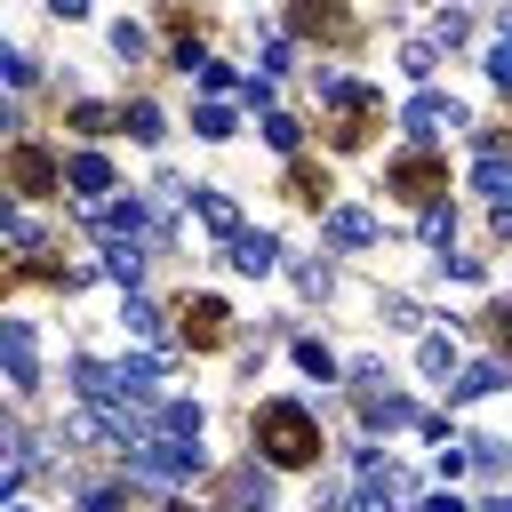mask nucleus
<instances>
[{"instance_id":"nucleus-1","label":"nucleus","mask_w":512,"mask_h":512,"mask_svg":"<svg viewBox=\"0 0 512 512\" xmlns=\"http://www.w3.org/2000/svg\"><path fill=\"white\" fill-rule=\"evenodd\" d=\"M248 440H256V456L272 464V472H304V464H320V416L304 408V400H264L256 408V424H248Z\"/></svg>"},{"instance_id":"nucleus-2","label":"nucleus","mask_w":512,"mask_h":512,"mask_svg":"<svg viewBox=\"0 0 512 512\" xmlns=\"http://www.w3.org/2000/svg\"><path fill=\"white\" fill-rule=\"evenodd\" d=\"M320 88H328V104H336V120H328V144H336V152L368 144V128L384 120V96H376V88H352V80H320Z\"/></svg>"},{"instance_id":"nucleus-3","label":"nucleus","mask_w":512,"mask_h":512,"mask_svg":"<svg viewBox=\"0 0 512 512\" xmlns=\"http://www.w3.org/2000/svg\"><path fill=\"white\" fill-rule=\"evenodd\" d=\"M128 464H136L144 480H192V472H200V440H184V432H144V440H128Z\"/></svg>"},{"instance_id":"nucleus-4","label":"nucleus","mask_w":512,"mask_h":512,"mask_svg":"<svg viewBox=\"0 0 512 512\" xmlns=\"http://www.w3.org/2000/svg\"><path fill=\"white\" fill-rule=\"evenodd\" d=\"M56 184H64V160H56L48 144H32V136L8 144V192H16V200H48Z\"/></svg>"},{"instance_id":"nucleus-5","label":"nucleus","mask_w":512,"mask_h":512,"mask_svg":"<svg viewBox=\"0 0 512 512\" xmlns=\"http://www.w3.org/2000/svg\"><path fill=\"white\" fill-rule=\"evenodd\" d=\"M384 192H400V200L432 208V200L448 192V160H440V152H400V160L384 168Z\"/></svg>"},{"instance_id":"nucleus-6","label":"nucleus","mask_w":512,"mask_h":512,"mask_svg":"<svg viewBox=\"0 0 512 512\" xmlns=\"http://www.w3.org/2000/svg\"><path fill=\"white\" fill-rule=\"evenodd\" d=\"M176 336L192 344V352H216L224 336H232V312H224V296H176Z\"/></svg>"},{"instance_id":"nucleus-7","label":"nucleus","mask_w":512,"mask_h":512,"mask_svg":"<svg viewBox=\"0 0 512 512\" xmlns=\"http://www.w3.org/2000/svg\"><path fill=\"white\" fill-rule=\"evenodd\" d=\"M400 504H408V472L384 464V456H368L360 464V488H352V512H400Z\"/></svg>"},{"instance_id":"nucleus-8","label":"nucleus","mask_w":512,"mask_h":512,"mask_svg":"<svg viewBox=\"0 0 512 512\" xmlns=\"http://www.w3.org/2000/svg\"><path fill=\"white\" fill-rule=\"evenodd\" d=\"M288 32H296V40H352V16H344L336 0H296V8H288Z\"/></svg>"},{"instance_id":"nucleus-9","label":"nucleus","mask_w":512,"mask_h":512,"mask_svg":"<svg viewBox=\"0 0 512 512\" xmlns=\"http://www.w3.org/2000/svg\"><path fill=\"white\" fill-rule=\"evenodd\" d=\"M416 136H448V128H464V104L456 96H440V88H424V96H408V112H400Z\"/></svg>"},{"instance_id":"nucleus-10","label":"nucleus","mask_w":512,"mask_h":512,"mask_svg":"<svg viewBox=\"0 0 512 512\" xmlns=\"http://www.w3.org/2000/svg\"><path fill=\"white\" fill-rule=\"evenodd\" d=\"M64 184H72L88 208H104V192H112V160H104V152H72V160H64Z\"/></svg>"},{"instance_id":"nucleus-11","label":"nucleus","mask_w":512,"mask_h":512,"mask_svg":"<svg viewBox=\"0 0 512 512\" xmlns=\"http://www.w3.org/2000/svg\"><path fill=\"white\" fill-rule=\"evenodd\" d=\"M128 336H136V344H152V352H168V344H184V336L168 328V312H152L144 296H128Z\"/></svg>"},{"instance_id":"nucleus-12","label":"nucleus","mask_w":512,"mask_h":512,"mask_svg":"<svg viewBox=\"0 0 512 512\" xmlns=\"http://www.w3.org/2000/svg\"><path fill=\"white\" fill-rule=\"evenodd\" d=\"M328 192H336V184H328V168H320V160H288V200L328 208Z\"/></svg>"},{"instance_id":"nucleus-13","label":"nucleus","mask_w":512,"mask_h":512,"mask_svg":"<svg viewBox=\"0 0 512 512\" xmlns=\"http://www.w3.org/2000/svg\"><path fill=\"white\" fill-rule=\"evenodd\" d=\"M192 208H200V224H208V232H224V248L240 240V208H232L224 192H208V184H192Z\"/></svg>"},{"instance_id":"nucleus-14","label":"nucleus","mask_w":512,"mask_h":512,"mask_svg":"<svg viewBox=\"0 0 512 512\" xmlns=\"http://www.w3.org/2000/svg\"><path fill=\"white\" fill-rule=\"evenodd\" d=\"M0 352H8V384H16V392H32V328H24V320H8V328H0Z\"/></svg>"},{"instance_id":"nucleus-15","label":"nucleus","mask_w":512,"mask_h":512,"mask_svg":"<svg viewBox=\"0 0 512 512\" xmlns=\"http://www.w3.org/2000/svg\"><path fill=\"white\" fill-rule=\"evenodd\" d=\"M360 416H368V424H384V432H392V424H408V416H416V408H408V400H400V392H376V376H360Z\"/></svg>"},{"instance_id":"nucleus-16","label":"nucleus","mask_w":512,"mask_h":512,"mask_svg":"<svg viewBox=\"0 0 512 512\" xmlns=\"http://www.w3.org/2000/svg\"><path fill=\"white\" fill-rule=\"evenodd\" d=\"M224 256H232V272H272V264H280V248H272V232H240V240H232Z\"/></svg>"},{"instance_id":"nucleus-17","label":"nucleus","mask_w":512,"mask_h":512,"mask_svg":"<svg viewBox=\"0 0 512 512\" xmlns=\"http://www.w3.org/2000/svg\"><path fill=\"white\" fill-rule=\"evenodd\" d=\"M328 240L368 248V240H376V216H368V208H328Z\"/></svg>"},{"instance_id":"nucleus-18","label":"nucleus","mask_w":512,"mask_h":512,"mask_svg":"<svg viewBox=\"0 0 512 512\" xmlns=\"http://www.w3.org/2000/svg\"><path fill=\"white\" fill-rule=\"evenodd\" d=\"M64 440H72V448H120V440L104 432V416H96V408H72V416H64Z\"/></svg>"},{"instance_id":"nucleus-19","label":"nucleus","mask_w":512,"mask_h":512,"mask_svg":"<svg viewBox=\"0 0 512 512\" xmlns=\"http://www.w3.org/2000/svg\"><path fill=\"white\" fill-rule=\"evenodd\" d=\"M232 504H240V512H248V504L264 512V504H272V480H264L256 464H248V472H232Z\"/></svg>"},{"instance_id":"nucleus-20","label":"nucleus","mask_w":512,"mask_h":512,"mask_svg":"<svg viewBox=\"0 0 512 512\" xmlns=\"http://www.w3.org/2000/svg\"><path fill=\"white\" fill-rule=\"evenodd\" d=\"M104 272L120 280V288H136V272H144V248L128 240V248H104Z\"/></svg>"},{"instance_id":"nucleus-21","label":"nucleus","mask_w":512,"mask_h":512,"mask_svg":"<svg viewBox=\"0 0 512 512\" xmlns=\"http://www.w3.org/2000/svg\"><path fill=\"white\" fill-rule=\"evenodd\" d=\"M296 368H304V376H320V384H328V376H336V352H328V344H320V336H304V344H296Z\"/></svg>"},{"instance_id":"nucleus-22","label":"nucleus","mask_w":512,"mask_h":512,"mask_svg":"<svg viewBox=\"0 0 512 512\" xmlns=\"http://www.w3.org/2000/svg\"><path fill=\"white\" fill-rule=\"evenodd\" d=\"M496 384H504V376H496V360H480V368H464L448 392H456V400H480V392H496Z\"/></svg>"},{"instance_id":"nucleus-23","label":"nucleus","mask_w":512,"mask_h":512,"mask_svg":"<svg viewBox=\"0 0 512 512\" xmlns=\"http://www.w3.org/2000/svg\"><path fill=\"white\" fill-rule=\"evenodd\" d=\"M72 128L80 136H104V128H120V112L112 104H72Z\"/></svg>"},{"instance_id":"nucleus-24","label":"nucleus","mask_w":512,"mask_h":512,"mask_svg":"<svg viewBox=\"0 0 512 512\" xmlns=\"http://www.w3.org/2000/svg\"><path fill=\"white\" fill-rule=\"evenodd\" d=\"M120 128H128V136H144V144H152V136H160V104H128V112H120Z\"/></svg>"},{"instance_id":"nucleus-25","label":"nucleus","mask_w":512,"mask_h":512,"mask_svg":"<svg viewBox=\"0 0 512 512\" xmlns=\"http://www.w3.org/2000/svg\"><path fill=\"white\" fill-rule=\"evenodd\" d=\"M416 360H424V376H448V368H456V344H448V336H424Z\"/></svg>"},{"instance_id":"nucleus-26","label":"nucleus","mask_w":512,"mask_h":512,"mask_svg":"<svg viewBox=\"0 0 512 512\" xmlns=\"http://www.w3.org/2000/svg\"><path fill=\"white\" fill-rule=\"evenodd\" d=\"M480 320H488V344H496V352H512V304H488Z\"/></svg>"},{"instance_id":"nucleus-27","label":"nucleus","mask_w":512,"mask_h":512,"mask_svg":"<svg viewBox=\"0 0 512 512\" xmlns=\"http://www.w3.org/2000/svg\"><path fill=\"white\" fill-rule=\"evenodd\" d=\"M192 128H200V136H232V112H224V104H200Z\"/></svg>"},{"instance_id":"nucleus-28","label":"nucleus","mask_w":512,"mask_h":512,"mask_svg":"<svg viewBox=\"0 0 512 512\" xmlns=\"http://www.w3.org/2000/svg\"><path fill=\"white\" fill-rule=\"evenodd\" d=\"M112 48H120V56H144L152 40H144V24H112Z\"/></svg>"},{"instance_id":"nucleus-29","label":"nucleus","mask_w":512,"mask_h":512,"mask_svg":"<svg viewBox=\"0 0 512 512\" xmlns=\"http://www.w3.org/2000/svg\"><path fill=\"white\" fill-rule=\"evenodd\" d=\"M264 136H272L280 152H296V120H288V112H264Z\"/></svg>"},{"instance_id":"nucleus-30","label":"nucleus","mask_w":512,"mask_h":512,"mask_svg":"<svg viewBox=\"0 0 512 512\" xmlns=\"http://www.w3.org/2000/svg\"><path fill=\"white\" fill-rule=\"evenodd\" d=\"M488 72H496V88H512V40H496V56H488Z\"/></svg>"},{"instance_id":"nucleus-31","label":"nucleus","mask_w":512,"mask_h":512,"mask_svg":"<svg viewBox=\"0 0 512 512\" xmlns=\"http://www.w3.org/2000/svg\"><path fill=\"white\" fill-rule=\"evenodd\" d=\"M80 512H120V496H112V488H88V496H80Z\"/></svg>"},{"instance_id":"nucleus-32","label":"nucleus","mask_w":512,"mask_h":512,"mask_svg":"<svg viewBox=\"0 0 512 512\" xmlns=\"http://www.w3.org/2000/svg\"><path fill=\"white\" fill-rule=\"evenodd\" d=\"M424 512H464V496H448V488H440V496H424Z\"/></svg>"},{"instance_id":"nucleus-33","label":"nucleus","mask_w":512,"mask_h":512,"mask_svg":"<svg viewBox=\"0 0 512 512\" xmlns=\"http://www.w3.org/2000/svg\"><path fill=\"white\" fill-rule=\"evenodd\" d=\"M48 8H56L64 24H72V16H88V0H48Z\"/></svg>"},{"instance_id":"nucleus-34","label":"nucleus","mask_w":512,"mask_h":512,"mask_svg":"<svg viewBox=\"0 0 512 512\" xmlns=\"http://www.w3.org/2000/svg\"><path fill=\"white\" fill-rule=\"evenodd\" d=\"M504 40H512V8H504Z\"/></svg>"},{"instance_id":"nucleus-35","label":"nucleus","mask_w":512,"mask_h":512,"mask_svg":"<svg viewBox=\"0 0 512 512\" xmlns=\"http://www.w3.org/2000/svg\"><path fill=\"white\" fill-rule=\"evenodd\" d=\"M488 512H512V504H488Z\"/></svg>"},{"instance_id":"nucleus-36","label":"nucleus","mask_w":512,"mask_h":512,"mask_svg":"<svg viewBox=\"0 0 512 512\" xmlns=\"http://www.w3.org/2000/svg\"><path fill=\"white\" fill-rule=\"evenodd\" d=\"M184 512H200V504H184Z\"/></svg>"},{"instance_id":"nucleus-37","label":"nucleus","mask_w":512,"mask_h":512,"mask_svg":"<svg viewBox=\"0 0 512 512\" xmlns=\"http://www.w3.org/2000/svg\"><path fill=\"white\" fill-rule=\"evenodd\" d=\"M16 512H24V504H16Z\"/></svg>"}]
</instances>
